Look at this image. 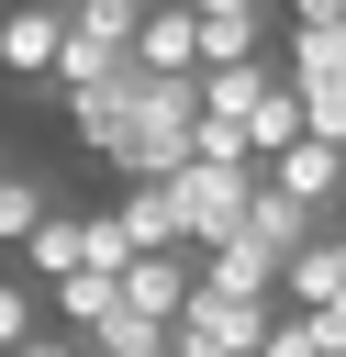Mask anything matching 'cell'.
<instances>
[{"label":"cell","mask_w":346,"mask_h":357,"mask_svg":"<svg viewBox=\"0 0 346 357\" xmlns=\"http://www.w3.org/2000/svg\"><path fill=\"white\" fill-rule=\"evenodd\" d=\"M45 11H67V0H45Z\"/></svg>","instance_id":"25"},{"label":"cell","mask_w":346,"mask_h":357,"mask_svg":"<svg viewBox=\"0 0 346 357\" xmlns=\"http://www.w3.org/2000/svg\"><path fill=\"white\" fill-rule=\"evenodd\" d=\"M290 134H301V89L268 67V78L246 89V112H234V145H246V156H268V145H290Z\"/></svg>","instance_id":"9"},{"label":"cell","mask_w":346,"mask_h":357,"mask_svg":"<svg viewBox=\"0 0 346 357\" xmlns=\"http://www.w3.org/2000/svg\"><path fill=\"white\" fill-rule=\"evenodd\" d=\"M45 212H56V178H45V167H11V156H0V245H22V234H33Z\"/></svg>","instance_id":"14"},{"label":"cell","mask_w":346,"mask_h":357,"mask_svg":"<svg viewBox=\"0 0 346 357\" xmlns=\"http://www.w3.org/2000/svg\"><path fill=\"white\" fill-rule=\"evenodd\" d=\"M0 357H78V335H67V324H33V335H22V346H0Z\"/></svg>","instance_id":"21"},{"label":"cell","mask_w":346,"mask_h":357,"mask_svg":"<svg viewBox=\"0 0 346 357\" xmlns=\"http://www.w3.org/2000/svg\"><path fill=\"white\" fill-rule=\"evenodd\" d=\"M246 190H257V156H246V145H223V156H179V167H167V212H179V245L201 257L212 234H234Z\"/></svg>","instance_id":"2"},{"label":"cell","mask_w":346,"mask_h":357,"mask_svg":"<svg viewBox=\"0 0 346 357\" xmlns=\"http://www.w3.org/2000/svg\"><path fill=\"white\" fill-rule=\"evenodd\" d=\"M56 45H67V11H45V0H11V11H0V67H11V78H45Z\"/></svg>","instance_id":"8"},{"label":"cell","mask_w":346,"mask_h":357,"mask_svg":"<svg viewBox=\"0 0 346 357\" xmlns=\"http://www.w3.org/2000/svg\"><path fill=\"white\" fill-rule=\"evenodd\" d=\"M257 178H268V190H290L313 223H335V201H346V145H335V134H290V145H268V156H257Z\"/></svg>","instance_id":"3"},{"label":"cell","mask_w":346,"mask_h":357,"mask_svg":"<svg viewBox=\"0 0 346 357\" xmlns=\"http://www.w3.org/2000/svg\"><path fill=\"white\" fill-rule=\"evenodd\" d=\"M190 45H201V67L268 56V11H190Z\"/></svg>","instance_id":"12"},{"label":"cell","mask_w":346,"mask_h":357,"mask_svg":"<svg viewBox=\"0 0 346 357\" xmlns=\"http://www.w3.org/2000/svg\"><path fill=\"white\" fill-rule=\"evenodd\" d=\"M33 324H45V301H33V279H22V268H0V346H22Z\"/></svg>","instance_id":"19"},{"label":"cell","mask_w":346,"mask_h":357,"mask_svg":"<svg viewBox=\"0 0 346 357\" xmlns=\"http://www.w3.org/2000/svg\"><path fill=\"white\" fill-rule=\"evenodd\" d=\"M301 89V134H335L346 145V78H290Z\"/></svg>","instance_id":"18"},{"label":"cell","mask_w":346,"mask_h":357,"mask_svg":"<svg viewBox=\"0 0 346 357\" xmlns=\"http://www.w3.org/2000/svg\"><path fill=\"white\" fill-rule=\"evenodd\" d=\"M134 11H145V0H67V33H89V45L134 56Z\"/></svg>","instance_id":"16"},{"label":"cell","mask_w":346,"mask_h":357,"mask_svg":"<svg viewBox=\"0 0 346 357\" xmlns=\"http://www.w3.org/2000/svg\"><path fill=\"white\" fill-rule=\"evenodd\" d=\"M78 223H89V212H67V201H56V212H45V223L11 245V268H22V279H56V268H78Z\"/></svg>","instance_id":"13"},{"label":"cell","mask_w":346,"mask_h":357,"mask_svg":"<svg viewBox=\"0 0 346 357\" xmlns=\"http://www.w3.org/2000/svg\"><path fill=\"white\" fill-rule=\"evenodd\" d=\"M112 234L145 257V245H179V212H167V178H123V201H112Z\"/></svg>","instance_id":"11"},{"label":"cell","mask_w":346,"mask_h":357,"mask_svg":"<svg viewBox=\"0 0 346 357\" xmlns=\"http://www.w3.org/2000/svg\"><path fill=\"white\" fill-rule=\"evenodd\" d=\"M290 22H346V0H290Z\"/></svg>","instance_id":"22"},{"label":"cell","mask_w":346,"mask_h":357,"mask_svg":"<svg viewBox=\"0 0 346 357\" xmlns=\"http://www.w3.org/2000/svg\"><path fill=\"white\" fill-rule=\"evenodd\" d=\"M78 357H167V324H156V312H134V301H112V312H89V324H78Z\"/></svg>","instance_id":"10"},{"label":"cell","mask_w":346,"mask_h":357,"mask_svg":"<svg viewBox=\"0 0 346 357\" xmlns=\"http://www.w3.org/2000/svg\"><path fill=\"white\" fill-rule=\"evenodd\" d=\"M190 279H201V290H234V301H279V257H268L257 234H212V245L190 257Z\"/></svg>","instance_id":"4"},{"label":"cell","mask_w":346,"mask_h":357,"mask_svg":"<svg viewBox=\"0 0 346 357\" xmlns=\"http://www.w3.org/2000/svg\"><path fill=\"white\" fill-rule=\"evenodd\" d=\"M190 123H201V78H145V67H134V112H123L112 167H123V178H167V167L190 156Z\"/></svg>","instance_id":"1"},{"label":"cell","mask_w":346,"mask_h":357,"mask_svg":"<svg viewBox=\"0 0 346 357\" xmlns=\"http://www.w3.org/2000/svg\"><path fill=\"white\" fill-rule=\"evenodd\" d=\"M190 11H268V0H190Z\"/></svg>","instance_id":"23"},{"label":"cell","mask_w":346,"mask_h":357,"mask_svg":"<svg viewBox=\"0 0 346 357\" xmlns=\"http://www.w3.org/2000/svg\"><path fill=\"white\" fill-rule=\"evenodd\" d=\"M56 100H67V134H78L89 156H112V145H123V112H134V56H123L112 78H89V89H56Z\"/></svg>","instance_id":"6"},{"label":"cell","mask_w":346,"mask_h":357,"mask_svg":"<svg viewBox=\"0 0 346 357\" xmlns=\"http://www.w3.org/2000/svg\"><path fill=\"white\" fill-rule=\"evenodd\" d=\"M234 357H257V346H234Z\"/></svg>","instance_id":"24"},{"label":"cell","mask_w":346,"mask_h":357,"mask_svg":"<svg viewBox=\"0 0 346 357\" xmlns=\"http://www.w3.org/2000/svg\"><path fill=\"white\" fill-rule=\"evenodd\" d=\"M112 301H134V312L167 324V312L190 301V245H145V257H123V268H112Z\"/></svg>","instance_id":"7"},{"label":"cell","mask_w":346,"mask_h":357,"mask_svg":"<svg viewBox=\"0 0 346 357\" xmlns=\"http://www.w3.org/2000/svg\"><path fill=\"white\" fill-rule=\"evenodd\" d=\"M112 67H123L112 45H89V33H67V45H56V67H45V89H89V78H112Z\"/></svg>","instance_id":"17"},{"label":"cell","mask_w":346,"mask_h":357,"mask_svg":"<svg viewBox=\"0 0 346 357\" xmlns=\"http://www.w3.org/2000/svg\"><path fill=\"white\" fill-rule=\"evenodd\" d=\"M301 324H313V346H324V357H346V290H335V301H313Z\"/></svg>","instance_id":"20"},{"label":"cell","mask_w":346,"mask_h":357,"mask_svg":"<svg viewBox=\"0 0 346 357\" xmlns=\"http://www.w3.org/2000/svg\"><path fill=\"white\" fill-rule=\"evenodd\" d=\"M134 67H145V78H201L190 0H145V11H134Z\"/></svg>","instance_id":"5"},{"label":"cell","mask_w":346,"mask_h":357,"mask_svg":"<svg viewBox=\"0 0 346 357\" xmlns=\"http://www.w3.org/2000/svg\"><path fill=\"white\" fill-rule=\"evenodd\" d=\"M279 78H346V22H290V67Z\"/></svg>","instance_id":"15"}]
</instances>
